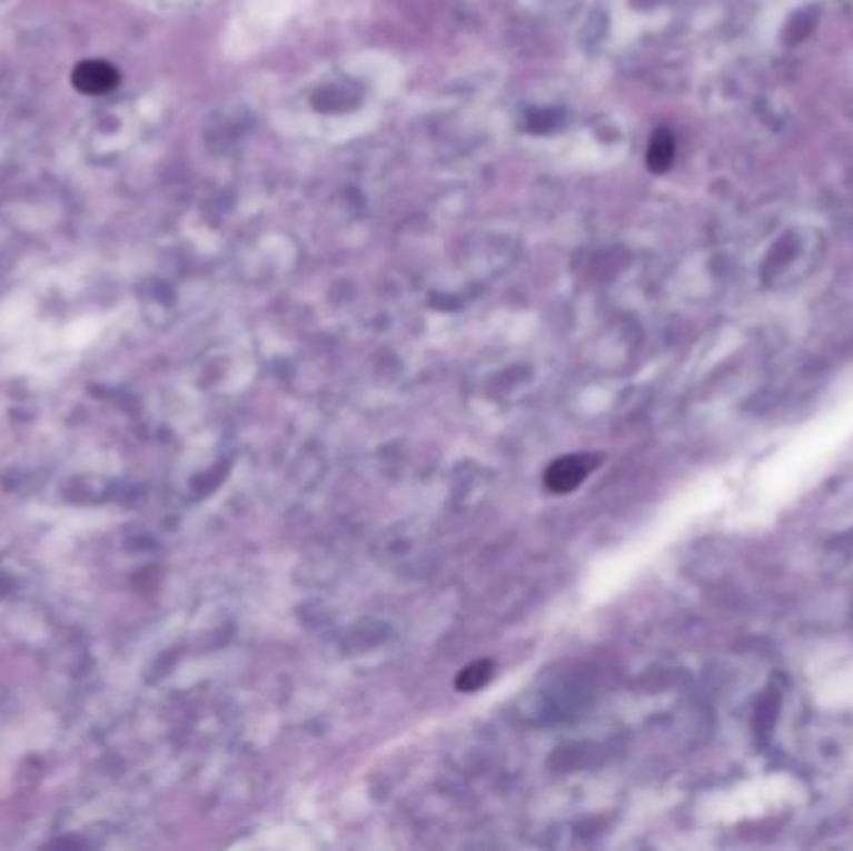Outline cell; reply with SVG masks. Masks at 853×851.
Here are the masks:
<instances>
[{
	"instance_id": "obj_4",
	"label": "cell",
	"mask_w": 853,
	"mask_h": 851,
	"mask_svg": "<svg viewBox=\"0 0 853 851\" xmlns=\"http://www.w3.org/2000/svg\"><path fill=\"white\" fill-rule=\"evenodd\" d=\"M487 680H489V662H475V664H469L467 670L459 674L457 686H459L462 692H475Z\"/></svg>"
},
{
	"instance_id": "obj_5",
	"label": "cell",
	"mask_w": 853,
	"mask_h": 851,
	"mask_svg": "<svg viewBox=\"0 0 853 851\" xmlns=\"http://www.w3.org/2000/svg\"><path fill=\"white\" fill-rule=\"evenodd\" d=\"M672 160V140L664 138V140H654L652 142V150H649V162L654 170H662L669 166Z\"/></svg>"
},
{
	"instance_id": "obj_1",
	"label": "cell",
	"mask_w": 853,
	"mask_h": 851,
	"mask_svg": "<svg viewBox=\"0 0 853 851\" xmlns=\"http://www.w3.org/2000/svg\"><path fill=\"white\" fill-rule=\"evenodd\" d=\"M821 248H824V238H821V230L814 222H781L762 243V258H758L762 265L758 268L768 280H778L788 273L799 275L819 258Z\"/></svg>"
},
{
	"instance_id": "obj_2",
	"label": "cell",
	"mask_w": 853,
	"mask_h": 851,
	"mask_svg": "<svg viewBox=\"0 0 853 851\" xmlns=\"http://www.w3.org/2000/svg\"><path fill=\"white\" fill-rule=\"evenodd\" d=\"M594 467H597V457H587V455L562 457L547 469V475H544V485H547L554 495H564V492H572L574 487H579L582 482L592 475Z\"/></svg>"
},
{
	"instance_id": "obj_3",
	"label": "cell",
	"mask_w": 853,
	"mask_h": 851,
	"mask_svg": "<svg viewBox=\"0 0 853 851\" xmlns=\"http://www.w3.org/2000/svg\"><path fill=\"white\" fill-rule=\"evenodd\" d=\"M118 70L106 60H86L73 73V86L88 96H102L118 86Z\"/></svg>"
}]
</instances>
